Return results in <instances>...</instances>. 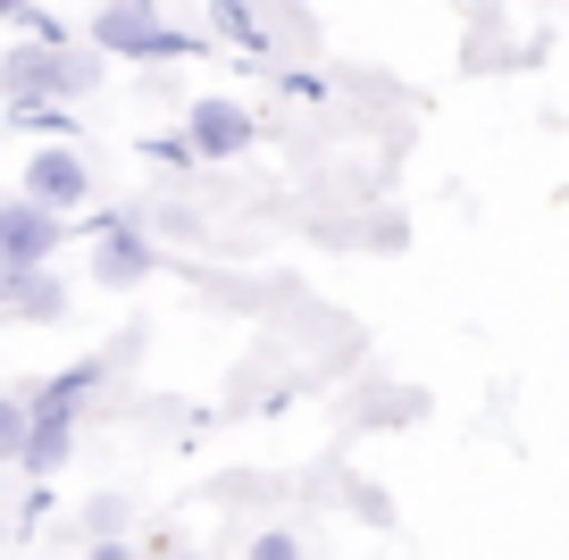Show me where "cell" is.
I'll return each mask as SVG.
<instances>
[{
    "label": "cell",
    "mask_w": 569,
    "mask_h": 560,
    "mask_svg": "<svg viewBox=\"0 0 569 560\" xmlns=\"http://www.w3.org/2000/svg\"><path fill=\"white\" fill-rule=\"evenodd\" d=\"M101 84V51H68V42H18L0 59V92L18 109L34 101H76V92Z\"/></svg>",
    "instance_id": "6da1fadb"
},
{
    "label": "cell",
    "mask_w": 569,
    "mask_h": 560,
    "mask_svg": "<svg viewBox=\"0 0 569 560\" xmlns=\"http://www.w3.org/2000/svg\"><path fill=\"white\" fill-rule=\"evenodd\" d=\"M84 34H92L101 59H193L201 51L193 34H177V26L160 18V0H101Z\"/></svg>",
    "instance_id": "7a4b0ae2"
},
{
    "label": "cell",
    "mask_w": 569,
    "mask_h": 560,
    "mask_svg": "<svg viewBox=\"0 0 569 560\" xmlns=\"http://www.w3.org/2000/svg\"><path fill=\"white\" fill-rule=\"evenodd\" d=\"M18 201H34V210H51V218L84 210V201H92V168H84V151H68V142H42V151L26 159V193H18Z\"/></svg>",
    "instance_id": "3957f363"
},
{
    "label": "cell",
    "mask_w": 569,
    "mask_h": 560,
    "mask_svg": "<svg viewBox=\"0 0 569 560\" xmlns=\"http://www.w3.org/2000/svg\"><path fill=\"white\" fill-rule=\"evenodd\" d=\"M59 243H68V227H59L51 210H34V201H0V268H51Z\"/></svg>",
    "instance_id": "277c9868"
},
{
    "label": "cell",
    "mask_w": 569,
    "mask_h": 560,
    "mask_svg": "<svg viewBox=\"0 0 569 560\" xmlns=\"http://www.w3.org/2000/svg\"><path fill=\"white\" fill-rule=\"evenodd\" d=\"M151 268H160V251H151V234L134 218H101L92 227V277L101 284H142Z\"/></svg>",
    "instance_id": "5b68a950"
},
{
    "label": "cell",
    "mask_w": 569,
    "mask_h": 560,
    "mask_svg": "<svg viewBox=\"0 0 569 560\" xmlns=\"http://www.w3.org/2000/svg\"><path fill=\"white\" fill-rule=\"evenodd\" d=\"M184 142H193V159H234V151H251V118L227 101V92H201Z\"/></svg>",
    "instance_id": "8992f818"
},
{
    "label": "cell",
    "mask_w": 569,
    "mask_h": 560,
    "mask_svg": "<svg viewBox=\"0 0 569 560\" xmlns=\"http://www.w3.org/2000/svg\"><path fill=\"white\" fill-rule=\"evenodd\" d=\"M76 436H84V410H26V443H18V460L34 469V486H42L51 469H68Z\"/></svg>",
    "instance_id": "52a82bcc"
},
{
    "label": "cell",
    "mask_w": 569,
    "mask_h": 560,
    "mask_svg": "<svg viewBox=\"0 0 569 560\" xmlns=\"http://www.w3.org/2000/svg\"><path fill=\"white\" fill-rule=\"evenodd\" d=\"M0 318L51 327V318H68V284H59L51 268H0Z\"/></svg>",
    "instance_id": "ba28073f"
},
{
    "label": "cell",
    "mask_w": 569,
    "mask_h": 560,
    "mask_svg": "<svg viewBox=\"0 0 569 560\" xmlns=\"http://www.w3.org/2000/svg\"><path fill=\"white\" fill-rule=\"evenodd\" d=\"M101 377H109L101 360H68L59 377H42V386H34V393H18V402H26V410H84L92 393H101Z\"/></svg>",
    "instance_id": "9c48e42d"
},
{
    "label": "cell",
    "mask_w": 569,
    "mask_h": 560,
    "mask_svg": "<svg viewBox=\"0 0 569 560\" xmlns=\"http://www.w3.org/2000/svg\"><path fill=\"white\" fill-rule=\"evenodd\" d=\"M210 26H218V42H234V51H268L260 18H251V0H210Z\"/></svg>",
    "instance_id": "30bf717a"
},
{
    "label": "cell",
    "mask_w": 569,
    "mask_h": 560,
    "mask_svg": "<svg viewBox=\"0 0 569 560\" xmlns=\"http://www.w3.org/2000/svg\"><path fill=\"white\" fill-rule=\"evenodd\" d=\"M0 26H18L26 42H68V26L51 9H34V0H0Z\"/></svg>",
    "instance_id": "8fae6325"
},
{
    "label": "cell",
    "mask_w": 569,
    "mask_h": 560,
    "mask_svg": "<svg viewBox=\"0 0 569 560\" xmlns=\"http://www.w3.org/2000/svg\"><path fill=\"white\" fill-rule=\"evenodd\" d=\"M18 443H26V402H18V393H0V469L18 460Z\"/></svg>",
    "instance_id": "7c38bea8"
},
{
    "label": "cell",
    "mask_w": 569,
    "mask_h": 560,
    "mask_svg": "<svg viewBox=\"0 0 569 560\" xmlns=\"http://www.w3.org/2000/svg\"><path fill=\"white\" fill-rule=\"evenodd\" d=\"M243 560H302V543L284 536V527H268V536H251V552Z\"/></svg>",
    "instance_id": "4fadbf2b"
},
{
    "label": "cell",
    "mask_w": 569,
    "mask_h": 560,
    "mask_svg": "<svg viewBox=\"0 0 569 560\" xmlns=\"http://www.w3.org/2000/svg\"><path fill=\"white\" fill-rule=\"evenodd\" d=\"M151 159H160V168H193V142H184V134H160V142H151Z\"/></svg>",
    "instance_id": "5bb4252c"
},
{
    "label": "cell",
    "mask_w": 569,
    "mask_h": 560,
    "mask_svg": "<svg viewBox=\"0 0 569 560\" xmlns=\"http://www.w3.org/2000/svg\"><path fill=\"white\" fill-rule=\"evenodd\" d=\"M92 560H134V543H118V536H101V543H92Z\"/></svg>",
    "instance_id": "9a60e30c"
},
{
    "label": "cell",
    "mask_w": 569,
    "mask_h": 560,
    "mask_svg": "<svg viewBox=\"0 0 569 560\" xmlns=\"http://www.w3.org/2000/svg\"><path fill=\"white\" fill-rule=\"evenodd\" d=\"M193 560H210V552H193Z\"/></svg>",
    "instance_id": "2e32d148"
}]
</instances>
